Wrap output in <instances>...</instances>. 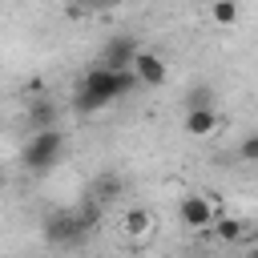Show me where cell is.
<instances>
[{
  "mask_svg": "<svg viewBox=\"0 0 258 258\" xmlns=\"http://www.w3.org/2000/svg\"><path fill=\"white\" fill-rule=\"evenodd\" d=\"M133 77H137V85H145V89H161L165 85V77H169V69H165V60L157 56V52H149V48H141L137 56H133V69H129Z\"/></svg>",
  "mask_w": 258,
  "mask_h": 258,
  "instance_id": "6",
  "label": "cell"
},
{
  "mask_svg": "<svg viewBox=\"0 0 258 258\" xmlns=\"http://www.w3.org/2000/svg\"><path fill=\"white\" fill-rule=\"evenodd\" d=\"M137 52H141L137 36H133V32H117V36H109V40H105V48H101L97 64H101V69H113V73H129Z\"/></svg>",
  "mask_w": 258,
  "mask_h": 258,
  "instance_id": "4",
  "label": "cell"
},
{
  "mask_svg": "<svg viewBox=\"0 0 258 258\" xmlns=\"http://www.w3.org/2000/svg\"><path fill=\"white\" fill-rule=\"evenodd\" d=\"M214 218H218V210H214V202L206 194H185L177 202V222L189 226V230H210Z\"/></svg>",
  "mask_w": 258,
  "mask_h": 258,
  "instance_id": "5",
  "label": "cell"
},
{
  "mask_svg": "<svg viewBox=\"0 0 258 258\" xmlns=\"http://www.w3.org/2000/svg\"><path fill=\"white\" fill-rule=\"evenodd\" d=\"M238 157H242V161H250V165H258V129H254L250 137H242V145H238Z\"/></svg>",
  "mask_w": 258,
  "mask_h": 258,
  "instance_id": "14",
  "label": "cell"
},
{
  "mask_svg": "<svg viewBox=\"0 0 258 258\" xmlns=\"http://www.w3.org/2000/svg\"><path fill=\"white\" fill-rule=\"evenodd\" d=\"M206 105H214V89L210 85H194L185 93V109H206Z\"/></svg>",
  "mask_w": 258,
  "mask_h": 258,
  "instance_id": "13",
  "label": "cell"
},
{
  "mask_svg": "<svg viewBox=\"0 0 258 258\" xmlns=\"http://www.w3.org/2000/svg\"><path fill=\"white\" fill-rule=\"evenodd\" d=\"M64 129H40V133H32L28 137V145H24V169H32V173H48L60 157H64Z\"/></svg>",
  "mask_w": 258,
  "mask_h": 258,
  "instance_id": "3",
  "label": "cell"
},
{
  "mask_svg": "<svg viewBox=\"0 0 258 258\" xmlns=\"http://www.w3.org/2000/svg\"><path fill=\"white\" fill-rule=\"evenodd\" d=\"M121 226H125V234H129V238H145V234L153 230V214H149V210H129Z\"/></svg>",
  "mask_w": 258,
  "mask_h": 258,
  "instance_id": "12",
  "label": "cell"
},
{
  "mask_svg": "<svg viewBox=\"0 0 258 258\" xmlns=\"http://www.w3.org/2000/svg\"><path fill=\"white\" fill-rule=\"evenodd\" d=\"M246 258H258V242H254V246H250V250H246Z\"/></svg>",
  "mask_w": 258,
  "mask_h": 258,
  "instance_id": "16",
  "label": "cell"
},
{
  "mask_svg": "<svg viewBox=\"0 0 258 258\" xmlns=\"http://www.w3.org/2000/svg\"><path fill=\"white\" fill-rule=\"evenodd\" d=\"M97 222H101V206H97L93 198H85L77 210H52V214H44L40 234H44L48 246L73 250V246H81V242L97 230Z\"/></svg>",
  "mask_w": 258,
  "mask_h": 258,
  "instance_id": "2",
  "label": "cell"
},
{
  "mask_svg": "<svg viewBox=\"0 0 258 258\" xmlns=\"http://www.w3.org/2000/svg\"><path fill=\"white\" fill-rule=\"evenodd\" d=\"M0 189H4V173H0Z\"/></svg>",
  "mask_w": 258,
  "mask_h": 258,
  "instance_id": "17",
  "label": "cell"
},
{
  "mask_svg": "<svg viewBox=\"0 0 258 258\" xmlns=\"http://www.w3.org/2000/svg\"><path fill=\"white\" fill-rule=\"evenodd\" d=\"M56 101H48V97H32L28 101V109H24V121H28V129L32 133H40V129H56Z\"/></svg>",
  "mask_w": 258,
  "mask_h": 258,
  "instance_id": "8",
  "label": "cell"
},
{
  "mask_svg": "<svg viewBox=\"0 0 258 258\" xmlns=\"http://www.w3.org/2000/svg\"><path fill=\"white\" fill-rule=\"evenodd\" d=\"M210 230H214V238H218V242H242L250 226H246L242 218H234V214H218Z\"/></svg>",
  "mask_w": 258,
  "mask_h": 258,
  "instance_id": "10",
  "label": "cell"
},
{
  "mask_svg": "<svg viewBox=\"0 0 258 258\" xmlns=\"http://www.w3.org/2000/svg\"><path fill=\"white\" fill-rule=\"evenodd\" d=\"M137 89V77L133 73H113V69H101V64H93L85 77H81V85L73 89V109L81 113V117H93V113H101V109H109V105H117L125 93H133Z\"/></svg>",
  "mask_w": 258,
  "mask_h": 258,
  "instance_id": "1",
  "label": "cell"
},
{
  "mask_svg": "<svg viewBox=\"0 0 258 258\" xmlns=\"http://www.w3.org/2000/svg\"><path fill=\"white\" fill-rule=\"evenodd\" d=\"M121 194H125V177H121V173H113V169H101V173L89 181V198H93L101 210H105L109 202H117Z\"/></svg>",
  "mask_w": 258,
  "mask_h": 258,
  "instance_id": "7",
  "label": "cell"
},
{
  "mask_svg": "<svg viewBox=\"0 0 258 258\" xmlns=\"http://www.w3.org/2000/svg\"><path fill=\"white\" fill-rule=\"evenodd\" d=\"M238 16H242V12H238V0H214V4H210V20H214L218 28H234Z\"/></svg>",
  "mask_w": 258,
  "mask_h": 258,
  "instance_id": "11",
  "label": "cell"
},
{
  "mask_svg": "<svg viewBox=\"0 0 258 258\" xmlns=\"http://www.w3.org/2000/svg\"><path fill=\"white\" fill-rule=\"evenodd\" d=\"M73 4H81V8H109V4H117V0H73Z\"/></svg>",
  "mask_w": 258,
  "mask_h": 258,
  "instance_id": "15",
  "label": "cell"
},
{
  "mask_svg": "<svg viewBox=\"0 0 258 258\" xmlns=\"http://www.w3.org/2000/svg\"><path fill=\"white\" fill-rule=\"evenodd\" d=\"M218 125H222V117H218L214 105H206V109H185V121H181V129H185L189 137H210Z\"/></svg>",
  "mask_w": 258,
  "mask_h": 258,
  "instance_id": "9",
  "label": "cell"
}]
</instances>
